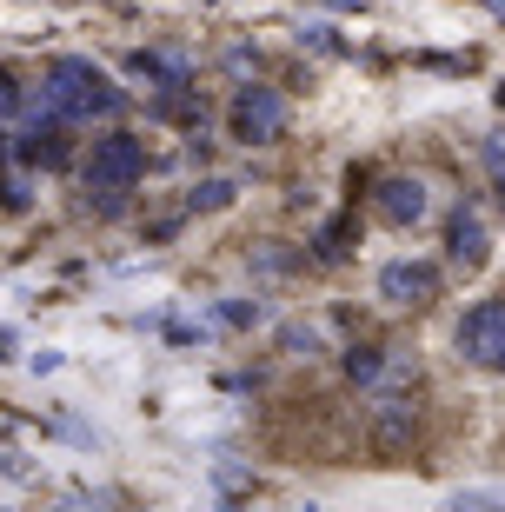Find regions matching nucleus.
I'll use <instances>...</instances> for the list:
<instances>
[{"label":"nucleus","instance_id":"nucleus-1","mask_svg":"<svg viewBox=\"0 0 505 512\" xmlns=\"http://www.w3.org/2000/svg\"><path fill=\"white\" fill-rule=\"evenodd\" d=\"M40 107H47V114H60V120H113L120 107H127V94L100 74L94 60L54 54L47 67H40Z\"/></svg>","mask_w":505,"mask_h":512},{"label":"nucleus","instance_id":"nucleus-2","mask_svg":"<svg viewBox=\"0 0 505 512\" xmlns=\"http://www.w3.org/2000/svg\"><path fill=\"white\" fill-rule=\"evenodd\" d=\"M80 173H87V187H100V193H127L133 180L147 173V147H140V133H127V127L100 133L94 147H87V160H80Z\"/></svg>","mask_w":505,"mask_h":512},{"label":"nucleus","instance_id":"nucleus-3","mask_svg":"<svg viewBox=\"0 0 505 512\" xmlns=\"http://www.w3.org/2000/svg\"><path fill=\"white\" fill-rule=\"evenodd\" d=\"M226 133L240 140V147H273L286 133V100L280 87H240L233 107H226Z\"/></svg>","mask_w":505,"mask_h":512},{"label":"nucleus","instance_id":"nucleus-4","mask_svg":"<svg viewBox=\"0 0 505 512\" xmlns=\"http://www.w3.org/2000/svg\"><path fill=\"white\" fill-rule=\"evenodd\" d=\"M459 353H466L472 366L505 373V293L499 300H479L466 320H459Z\"/></svg>","mask_w":505,"mask_h":512},{"label":"nucleus","instance_id":"nucleus-5","mask_svg":"<svg viewBox=\"0 0 505 512\" xmlns=\"http://www.w3.org/2000/svg\"><path fill=\"white\" fill-rule=\"evenodd\" d=\"M379 300L432 306V300H439V266H432V260H393L386 273H379Z\"/></svg>","mask_w":505,"mask_h":512},{"label":"nucleus","instance_id":"nucleus-6","mask_svg":"<svg viewBox=\"0 0 505 512\" xmlns=\"http://www.w3.org/2000/svg\"><path fill=\"white\" fill-rule=\"evenodd\" d=\"M14 153L27 160V167H67V153H74V147H67V127H60V114H54V120H34V127L20 133Z\"/></svg>","mask_w":505,"mask_h":512},{"label":"nucleus","instance_id":"nucleus-7","mask_svg":"<svg viewBox=\"0 0 505 512\" xmlns=\"http://www.w3.org/2000/svg\"><path fill=\"white\" fill-rule=\"evenodd\" d=\"M446 253H452V266H466V273H472V266H486V253H492L486 227H479V220H472L466 207H459V213L446 220Z\"/></svg>","mask_w":505,"mask_h":512},{"label":"nucleus","instance_id":"nucleus-8","mask_svg":"<svg viewBox=\"0 0 505 512\" xmlns=\"http://www.w3.org/2000/svg\"><path fill=\"white\" fill-rule=\"evenodd\" d=\"M373 207H379V220H386V227H412V220L426 213V187L399 173V180H386V187H379V200H373Z\"/></svg>","mask_w":505,"mask_h":512},{"label":"nucleus","instance_id":"nucleus-9","mask_svg":"<svg viewBox=\"0 0 505 512\" xmlns=\"http://www.w3.org/2000/svg\"><path fill=\"white\" fill-rule=\"evenodd\" d=\"M127 67H133V80H147V87H193L187 60H173V54H147V47H140Z\"/></svg>","mask_w":505,"mask_h":512},{"label":"nucleus","instance_id":"nucleus-10","mask_svg":"<svg viewBox=\"0 0 505 512\" xmlns=\"http://www.w3.org/2000/svg\"><path fill=\"white\" fill-rule=\"evenodd\" d=\"M233 193H240L233 180H200L187 207H193V213H220V207H233Z\"/></svg>","mask_w":505,"mask_h":512},{"label":"nucleus","instance_id":"nucleus-11","mask_svg":"<svg viewBox=\"0 0 505 512\" xmlns=\"http://www.w3.org/2000/svg\"><path fill=\"white\" fill-rule=\"evenodd\" d=\"M379 346H353V353H346V373H353V380H379Z\"/></svg>","mask_w":505,"mask_h":512},{"label":"nucleus","instance_id":"nucleus-12","mask_svg":"<svg viewBox=\"0 0 505 512\" xmlns=\"http://www.w3.org/2000/svg\"><path fill=\"white\" fill-rule=\"evenodd\" d=\"M0 114H34V100L14 87V74H7V67H0Z\"/></svg>","mask_w":505,"mask_h":512},{"label":"nucleus","instance_id":"nucleus-13","mask_svg":"<svg viewBox=\"0 0 505 512\" xmlns=\"http://www.w3.org/2000/svg\"><path fill=\"white\" fill-rule=\"evenodd\" d=\"M0 360H14V333L7 326H0Z\"/></svg>","mask_w":505,"mask_h":512},{"label":"nucleus","instance_id":"nucleus-14","mask_svg":"<svg viewBox=\"0 0 505 512\" xmlns=\"http://www.w3.org/2000/svg\"><path fill=\"white\" fill-rule=\"evenodd\" d=\"M492 173H499V207H505V167H492Z\"/></svg>","mask_w":505,"mask_h":512}]
</instances>
